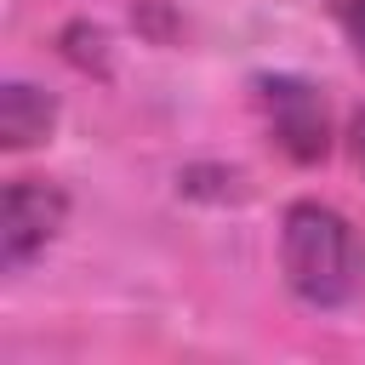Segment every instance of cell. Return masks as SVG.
Returning <instances> with one entry per match:
<instances>
[{"instance_id": "1", "label": "cell", "mask_w": 365, "mask_h": 365, "mask_svg": "<svg viewBox=\"0 0 365 365\" xmlns=\"http://www.w3.org/2000/svg\"><path fill=\"white\" fill-rule=\"evenodd\" d=\"M279 274L297 302L342 308L365 285V245L342 211L319 200H297L279 222Z\"/></svg>"}, {"instance_id": "2", "label": "cell", "mask_w": 365, "mask_h": 365, "mask_svg": "<svg viewBox=\"0 0 365 365\" xmlns=\"http://www.w3.org/2000/svg\"><path fill=\"white\" fill-rule=\"evenodd\" d=\"M257 108H262L268 137L297 165H314V160L331 154V108H325V97L308 80H297V74H262L257 80Z\"/></svg>"}, {"instance_id": "3", "label": "cell", "mask_w": 365, "mask_h": 365, "mask_svg": "<svg viewBox=\"0 0 365 365\" xmlns=\"http://www.w3.org/2000/svg\"><path fill=\"white\" fill-rule=\"evenodd\" d=\"M68 222V194L46 177H11L0 194V268H29Z\"/></svg>"}, {"instance_id": "4", "label": "cell", "mask_w": 365, "mask_h": 365, "mask_svg": "<svg viewBox=\"0 0 365 365\" xmlns=\"http://www.w3.org/2000/svg\"><path fill=\"white\" fill-rule=\"evenodd\" d=\"M57 125V103L29 86V80H6L0 86V148H34L40 137H51Z\"/></svg>"}, {"instance_id": "5", "label": "cell", "mask_w": 365, "mask_h": 365, "mask_svg": "<svg viewBox=\"0 0 365 365\" xmlns=\"http://www.w3.org/2000/svg\"><path fill=\"white\" fill-rule=\"evenodd\" d=\"M331 17L348 34V46L359 51V63H365V0H331Z\"/></svg>"}, {"instance_id": "6", "label": "cell", "mask_w": 365, "mask_h": 365, "mask_svg": "<svg viewBox=\"0 0 365 365\" xmlns=\"http://www.w3.org/2000/svg\"><path fill=\"white\" fill-rule=\"evenodd\" d=\"M354 154H359V171H365V114L354 120Z\"/></svg>"}]
</instances>
